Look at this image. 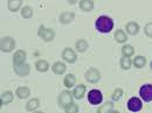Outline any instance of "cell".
<instances>
[{
    "instance_id": "cell-1",
    "label": "cell",
    "mask_w": 152,
    "mask_h": 113,
    "mask_svg": "<svg viewBox=\"0 0 152 113\" xmlns=\"http://www.w3.org/2000/svg\"><path fill=\"white\" fill-rule=\"evenodd\" d=\"M114 26H115L114 20L111 19L110 17H107V15H101L95 22L96 29L99 33H103V34L110 33L114 29Z\"/></svg>"
},
{
    "instance_id": "cell-2",
    "label": "cell",
    "mask_w": 152,
    "mask_h": 113,
    "mask_svg": "<svg viewBox=\"0 0 152 113\" xmlns=\"http://www.w3.org/2000/svg\"><path fill=\"white\" fill-rule=\"evenodd\" d=\"M38 35L39 38H41L43 41H46V42H50V41H53L54 38H55L54 30L50 29V28H47L45 25H40V27H39L38 29Z\"/></svg>"
},
{
    "instance_id": "cell-3",
    "label": "cell",
    "mask_w": 152,
    "mask_h": 113,
    "mask_svg": "<svg viewBox=\"0 0 152 113\" xmlns=\"http://www.w3.org/2000/svg\"><path fill=\"white\" fill-rule=\"evenodd\" d=\"M15 40L11 36H4L0 42V49L4 53H11L15 49Z\"/></svg>"
},
{
    "instance_id": "cell-4",
    "label": "cell",
    "mask_w": 152,
    "mask_h": 113,
    "mask_svg": "<svg viewBox=\"0 0 152 113\" xmlns=\"http://www.w3.org/2000/svg\"><path fill=\"white\" fill-rule=\"evenodd\" d=\"M73 93L69 91V90H64V91H62L60 96H58V100H57V103H58V106L60 107H62V109H64L67 105H69V104H72L73 103Z\"/></svg>"
},
{
    "instance_id": "cell-5",
    "label": "cell",
    "mask_w": 152,
    "mask_h": 113,
    "mask_svg": "<svg viewBox=\"0 0 152 113\" xmlns=\"http://www.w3.org/2000/svg\"><path fill=\"white\" fill-rule=\"evenodd\" d=\"M84 78L87 79V82H89L91 84H95V83H97L101 79V72L96 68H90V69H88L86 71Z\"/></svg>"
},
{
    "instance_id": "cell-6",
    "label": "cell",
    "mask_w": 152,
    "mask_h": 113,
    "mask_svg": "<svg viewBox=\"0 0 152 113\" xmlns=\"http://www.w3.org/2000/svg\"><path fill=\"white\" fill-rule=\"evenodd\" d=\"M88 100L91 105H98L102 103L103 100V94L99 90H96V89H93L88 92Z\"/></svg>"
},
{
    "instance_id": "cell-7",
    "label": "cell",
    "mask_w": 152,
    "mask_h": 113,
    "mask_svg": "<svg viewBox=\"0 0 152 113\" xmlns=\"http://www.w3.org/2000/svg\"><path fill=\"white\" fill-rule=\"evenodd\" d=\"M139 96L144 101H152V84H145L139 89Z\"/></svg>"
},
{
    "instance_id": "cell-8",
    "label": "cell",
    "mask_w": 152,
    "mask_h": 113,
    "mask_svg": "<svg viewBox=\"0 0 152 113\" xmlns=\"http://www.w3.org/2000/svg\"><path fill=\"white\" fill-rule=\"evenodd\" d=\"M142 107H143V103H142V100L139 98L132 97V98L129 99V101H128V109H129V111H131V112H138V111L142 110Z\"/></svg>"
},
{
    "instance_id": "cell-9",
    "label": "cell",
    "mask_w": 152,
    "mask_h": 113,
    "mask_svg": "<svg viewBox=\"0 0 152 113\" xmlns=\"http://www.w3.org/2000/svg\"><path fill=\"white\" fill-rule=\"evenodd\" d=\"M62 58L67 63H75L77 59V55L72 48H64L62 51Z\"/></svg>"
},
{
    "instance_id": "cell-10",
    "label": "cell",
    "mask_w": 152,
    "mask_h": 113,
    "mask_svg": "<svg viewBox=\"0 0 152 113\" xmlns=\"http://www.w3.org/2000/svg\"><path fill=\"white\" fill-rule=\"evenodd\" d=\"M13 67H14V72L18 76H21V77L28 76L31 72V65L28 63H23V64H20V65H13Z\"/></svg>"
},
{
    "instance_id": "cell-11",
    "label": "cell",
    "mask_w": 152,
    "mask_h": 113,
    "mask_svg": "<svg viewBox=\"0 0 152 113\" xmlns=\"http://www.w3.org/2000/svg\"><path fill=\"white\" fill-rule=\"evenodd\" d=\"M26 51L25 50H17L13 55V65H20V64H23L26 63Z\"/></svg>"
},
{
    "instance_id": "cell-12",
    "label": "cell",
    "mask_w": 152,
    "mask_h": 113,
    "mask_svg": "<svg viewBox=\"0 0 152 113\" xmlns=\"http://www.w3.org/2000/svg\"><path fill=\"white\" fill-rule=\"evenodd\" d=\"M52 70H53V72L55 74V75H63L66 71H67V65L63 63V62H55L54 64H53V67H52Z\"/></svg>"
},
{
    "instance_id": "cell-13",
    "label": "cell",
    "mask_w": 152,
    "mask_h": 113,
    "mask_svg": "<svg viewBox=\"0 0 152 113\" xmlns=\"http://www.w3.org/2000/svg\"><path fill=\"white\" fill-rule=\"evenodd\" d=\"M74 20H75V14H74L73 12H63V13H61V15H60V21H61L63 25L72 23Z\"/></svg>"
},
{
    "instance_id": "cell-14",
    "label": "cell",
    "mask_w": 152,
    "mask_h": 113,
    "mask_svg": "<svg viewBox=\"0 0 152 113\" xmlns=\"http://www.w3.org/2000/svg\"><path fill=\"white\" fill-rule=\"evenodd\" d=\"M125 30H126L128 34H130V35H132V36L133 35H137L138 32H139V26H138L137 22L130 21V22L126 23V26H125Z\"/></svg>"
},
{
    "instance_id": "cell-15",
    "label": "cell",
    "mask_w": 152,
    "mask_h": 113,
    "mask_svg": "<svg viewBox=\"0 0 152 113\" xmlns=\"http://www.w3.org/2000/svg\"><path fill=\"white\" fill-rule=\"evenodd\" d=\"M86 85H83V84H78V85H76L75 88H74V91H73V96H74V98L76 99H82L83 97H84V94H86Z\"/></svg>"
},
{
    "instance_id": "cell-16",
    "label": "cell",
    "mask_w": 152,
    "mask_h": 113,
    "mask_svg": "<svg viewBox=\"0 0 152 113\" xmlns=\"http://www.w3.org/2000/svg\"><path fill=\"white\" fill-rule=\"evenodd\" d=\"M88 47H89V43H88L87 40H84V38H80V40L76 41L75 48L78 53H84V51H87Z\"/></svg>"
},
{
    "instance_id": "cell-17",
    "label": "cell",
    "mask_w": 152,
    "mask_h": 113,
    "mask_svg": "<svg viewBox=\"0 0 152 113\" xmlns=\"http://www.w3.org/2000/svg\"><path fill=\"white\" fill-rule=\"evenodd\" d=\"M13 98H14V96H13V93H12L11 91H5V92H2V93H1V97H0V104H1V106H2V105H7V104H10L11 101H13Z\"/></svg>"
},
{
    "instance_id": "cell-18",
    "label": "cell",
    "mask_w": 152,
    "mask_h": 113,
    "mask_svg": "<svg viewBox=\"0 0 152 113\" xmlns=\"http://www.w3.org/2000/svg\"><path fill=\"white\" fill-rule=\"evenodd\" d=\"M15 94H17V97H18L19 99H26V98L29 97L31 90H29V88H27V86H20V88L17 89Z\"/></svg>"
},
{
    "instance_id": "cell-19",
    "label": "cell",
    "mask_w": 152,
    "mask_h": 113,
    "mask_svg": "<svg viewBox=\"0 0 152 113\" xmlns=\"http://www.w3.org/2000/svg\"><path fill=\"white\" fill-rule=\"evenodd\" d=\"M35 69L39 72H46L49 69V63L46 59H38L35 62Z\"/></svg>"
},
{
    "instance_id": "cell-20",
    "label": "cell",
    "mask_w": 152,
    "mask_h": 113,
    "mask_svg": "<svg viewBox=\"0 0 152 113\" xmlns=\"http://www.w3.org/2000/svg\"><path fill=\"white\" fill-rule=\"evenodd\" d=\"M76 84V76L73 74H68V75L64 77L63 79V85L67 88V89H70L73 88Z\"/></svg>"
},
{
    "instance_id": "cell-21",
    "label": "cell",
    "mask_w": 152,
    "mask_h": 113,
    "mask_svg": "<svg viewBox=\"0 0 152 113\" xmlns=\"http://www.w3.org/2000/svg\"><path fill=\"white\" fill-rule=\"evenodd\" d=\"M39 106H40V100H39L38 98H32L31 100L27 101V104H26V110H27L28 112H33V111H35V110L38 109Z\"/></svg>"
},
{
    "instance_id": "cell-22",
    "label": "cell",
    "mask_w": 152,
    "mask_h": 113,
    "mask_svg": "<svg viewBox=\"0 0 152 113\" xmlns=\"http://www.w3.org/2000/svg\"><path fill=\"white\" fill-rule=\"evenodd\" d=\"M115 40L118 42V43H125L128 41V35L123 30V29H117L115 32Z\"/></svg>"
},
{
    "instance_id": "cell-23",
    "label": "cell",
    "mask_w": 152,
    "mask_h": 113,
    "mask_svg": "<svg viewBox=\"0 0 152 113\" xmlns=\"http://www.w3.org/2000/svg\"><path fill=\"white\" fill-rule=\"evenodd\" d=\"M80 8L84 12H90L94 8V1L93 0H82V1H80Z\"/></svg>"
},
{
    "instance_id": "cell-24",
    "label": "cell",
    "mask_w": 152,
    "mask_h": 113,
    "mask_svg": "<svg viewBox=\"0 0 152 113\" xmlns=\"http://www.w3.org/2000/svg\"><path fill=\"white\" fill-rule=\"evenodd\" d=\"M113 110H114V104L111 101H107L98 107L97 113H110Z\"/></svg>"
},
{
    "instance_id": "cell-25",
    "label": "cell",
    "mask_w": 152,
    "mask_h": 113,
    "mask_svg": "<svg viewBox=\"0 0 152 113\" xmlns=\"http://www.w3.org/2000/svg\"><path fill=\"white\" fill-rule=\"evenodd\" d=\"M133 65L137 68V69H142V68H144L145 67V64H146V58L144 56H137L133 58Z\"/></svg>"
},
{
    "instance_id": "cell-26",
    "label": "cell",
    "mask_w": 152,
    "mask_h": 113,
    "mask_svg": "<svg viewBox=\"0 0 152 113\" xmlns=\"http://www.w3.org/2000/svg\"><path fill=\"white\" fill-rule=\"evenodd\" d=\"M21 5H22V1H20V0H11V1H8V4H7V7H8L10 11L17 12V11L20 9Z\"/></svg>"
},
{
    "instance_id": "cell-27",
    "label": "cell",
    "mask_w": 152,
    "mask_h": 113,
    "mask_svg": "<svg viewBox=\"0 0 152 113\" xmlns=\"http://www.w3.org/2000/svg\"><path fill=\"white\" fill-rule=\"evenodd\" d=\"M21 17L23 19H31L33 17V8L31 6H23L21 8Z\"/></svg>"
},
{
    "instance_id": "cell-28",
    "label": "cell",
    "mask_w": 152,
    "mask_h": 113,
    "mask_svg": "<svg viewBox=\"0 0 152 113\" xmlns=\"http://www.w3.org/2000/svg\"><path fill=\"white\" fill-rule=\"evenodd\" d=\"M122 54L124 57H131L134 54V48L130 44H124L122 48Z\"/></svg>"
},
{
    "instance_id": "cell-29",
    "label": "cell",
    "mask_w": 152,
    "mask_h": 113,
    "mask_svg": "<svg viewBox=\"0 0 152 113\" xmlns=\"http://www.w3.org/2000/svg\"><path fill=\"white\" fill-rule=\"evenodd\" d=\"M131 64H132V61L130 59V57H122L121 58V68L123 70H129L131 68Z\"/></svg>"
},
{
    "instance_id": "cell-30",
    "label": "cell",
    "mask_w": 152,
    "mask_h": 113,
    "mask_svg": "<svg viewBox=\"0 0 152 113\" xmlns=\"http://www.w3.org/2000/svg\"><path fill=\"white\" fill-rule=\"evenodd\" d=\"M64 112L66 113H78V106L74 104V103H72V104H69V105H67L66 107H64Z\"/></svg>"
},
{
    "instance_id": "cell-31",
    "label": "cell",
    "mask_w": 152,
    "mask_h": 113,
    "mask_svg": "<svg viewBox=\"0 0 152 113\" xmlns=\"http://www.w3.org/2000/svg\"><path fill=\"white\" fill-rule=\"evenodd\" d=\"M124 94V91H123V89H116L114 92H113V96H111V98H113V100L115 101H117V100H119L121 98H122V96Z\"/></svg>"
},
{
    "instance_id": "cell-32",
    "label": "cell",
    "mask_w": 152,
    "mask_h": 113,
    "mask_svg": "<svg viewBox=\"0 0 152 113\" xmlns=\"http://www.w3.org/2000/svg\"><path fill=\"white\" fill-rule=\"evenodd\" d=\"M144 33L148 38H152V22L146 23V26L144 27Z\"/></svg>"
},
{
    "instance_id": "cell-33",
    "label": "cell",
    "mask_w": 152,
    "mask_h": 113,
    "mask_svg": "<svg viewBox=\"0 0 152 113\" xmlns=\"http://www.w3.org/2000/svg\"><path fill=\"white\" fill-rule=\"evenodd\" d=\"M110 113H119V111H114V110H113V111H111Z\"/></svg>"
},
{
    "instance_id": "cell-34",
    "label": "cell",
    "mask_w": 152,
    "mask_h": 113,
    "mask_svg": "<svg viewBox=\"0 0 152 113\" xmlns=\"http://www.w3.org/2000/svg\"><path fill=\"white\" fill-rule=\"evenodd\" d=\"M34 113H43V112H41V111H37V112H34Z\"/></svg>"
},
{
    "instance_id": "cell-35",
    "label": "cell",
    "mask_w": 152,
    "mask_h": 113,
    "mask_svg": "<svg viewBox=\"0 0 152 113\" xmlns=\"http://www.w3.org/2000/svg\"><path fill=\"white\" fill-rule=\"evenodd\" d=\"M150 68H151V70H152V62L150 63Z\"/></svg>"
}]
</instances>
